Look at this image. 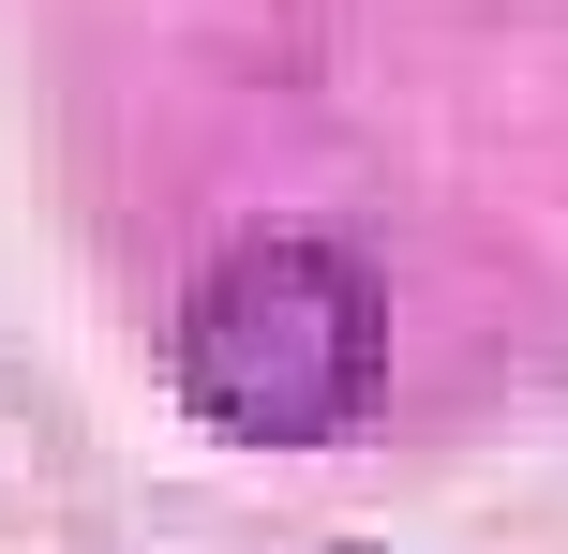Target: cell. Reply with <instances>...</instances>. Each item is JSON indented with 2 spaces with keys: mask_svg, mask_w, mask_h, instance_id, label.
Instances as JSON below:
<instances>
[{
  "mask_svg": "<svg viewBox=\"0 0 568 554\" xmlns=\"http://www.w3.org/2000/svg\"><path fill=\"white\" fill-rule=\"evenodd\" d=\"M180 390L195 420L255 450H329L389 390V285L344 240H240L180 315Z\"/></svg>",
  "mask_w": 568,
  "mask_h": 554,
  "instance_id": "cell-1",
  "label": "cell"
}]
</instances>
